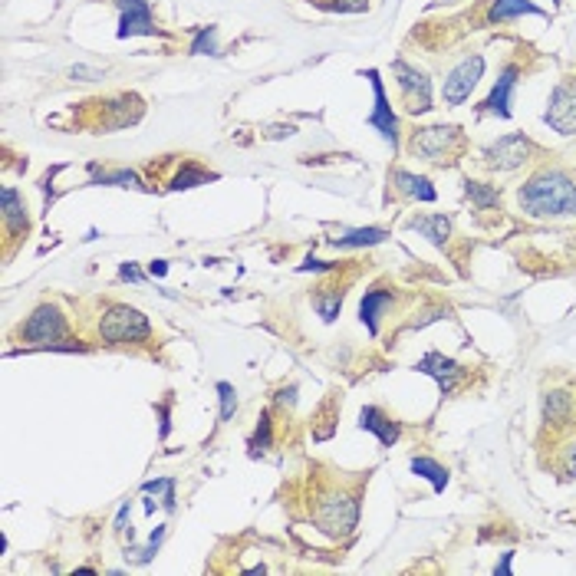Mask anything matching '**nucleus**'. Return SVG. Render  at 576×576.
Returning <instances> with one entry per match:
<instances>
[{"label":"nucleus","mask_w":576,"mask_h":576,"mask_svg":"<svg viewBox=\"0 0 576 576\" xmlns=\"http://www.w3.org/2000/svg\"><path fill=\"white\" fill-rule=\"evenodd\" d=\"M99 336L106 343H142V340L152 336V323H149V316L139 314V310L116 304L102 314Z\"/></svg>","instance_id":"nucleus-3"},{"label":"nucleus","mask_w":576,"mask_h":576,"mask_svg":"<svg viewBox=\"0 0 576 576\" xmlns=\"http://www.w3.org/2000/svg\"><path fill=\"white\" fill-rule=\"evenodd\" d=\"M70 76H73V80H76V76H80V80H99L102 73L99 70H86V66H73Z\"/></svg>","instance_id":"nucleus-35"},{"label":"nucleus","mask_w":576,"mask_h":576,"mask_svg":"<svg viewBox=\"0 0 576 576\" xmlns=\"http://www.w3.org/2000/svg\"><path fill=\"white\" fill-rule=\"evenodd\" d=\"M363 76L373 82V96H375L373 116L365 119V125L379 132L392 149H399V119H395L392 102H389V96H385V86H383V80H379V70H365Z\"/></svg>","instance_id":"nucleus-8"},{"label":"nucleus","mask_w":576,"mask_h":576,"mask_svg":"<svg viewBox=\"0 0 576 576\" xmlns=\"http://www.w3.org/2000/svg\"><path fill=\"white\" fill-rule=\"evenodd\" d=\"M566 412H570V395H566V392L546 395V402H544L546 422H563V415H566Z\"/></svg>","instance_id":"nucleus-30"},{"label":"nucleus","mask_w":576,"mask_h":576,"mask_svg":"<svg viewBox=\"0 0 576 576\" xmlns=\"http://www.w3.org/2000/svg\"><path fill=\"white\" fill-rule=\"evenodd\" d=\"M412 475H418V477H425V481H432V487H435L438 494L448 487V471L438 461H432V458H412Z\"/></svg>","instance_id":"nucleus-21"},{"label":"nucleus","mask_w":576,"mask_h":576,"mask_svg":"<svg viewBox=\"0 0 576 576\" xmlns=\"http://www.w3.org/2000/svg\"><path fill=\"white\" fill-rule=\"evenodd\" d=\"M92 182L90 185H119V188H142L135 172H99V165H90Z\"/></svg>","instance_id":"nucleus-23"},{"label":"nucleus","mask_w":576,"mask_h":576,"mask_svg":"<svg viewBox=\"0 0 576 576\" xmlns=\"http://www.w3.org/2000/svg\"><path fill=\"white\" fill-rule=\"evenodd\" d=\"M566 475L576 477V451H573V455H570V461H566Z\"/></svg>","instance_id":"nucleus-40"},{"label":"nucleus","mask_w":576,"mask_h":576,"mask_svg":"<svg viewBox=\"0 0 576 576\" xmlns=\"http://www.w3.org/2000/svg\"><path fill=\"white\" fill-rule=\"evenodd\" d=\"M129 511H132V501H125V504H122V511H119V517H116V527H112L119 537H125V534L132 537V527H125V524H129Z\"/></svg>","instance_id":"nucleus-33"},{"label":"nucleus","mask_w":576,"mask_h":576,"mask_svg":"<svg viewBox=\"0 0 576 576\" xmlns=\"http://www.w3.org/2000/svg\"><path fill=\"white\" fill-rule=\"evenodd\" d=\"M165 534H168V527H155V534L149 537L142 546H125V560H129V563H149V560L159 554Z\"/></svg>","instance_id":"nucleus-22"},{"label":"nucleus","mask_w":576,"mask_h":576,"mask_svg":"<svg viewBox=\"0 0 576 576\" xmlns=\"http://www.w3.org/2000/svg\"><path fill=\"white\" fill-rule=\"evenodd\" d=\"M465 194L477 204V208H481V211H487V208H494V204L501 202L497 188H491V185H481V182H471V178L465 182Z\"/></svg>","instance_id":"nucleus-26"},{"label":"nucleus","mask_w":576,"mask_h":576,"mask_svg":"<svg viewBox=\"0 0 576 576\" xmlns=\"http://www.w3.org/2000/svg\"><path fill=\"white\" fill-rule=\"evenodd\" d=\"M524 13H534V17H546L537 4L530 0H491V11H487V21L491 23H507L514 17H524Z\"/></svg>","instance_id":"nucleus-16"},{"label":"nucleus","mask_w":576,"mask_h":576,"mask_svg":"<svg viewBox=\"0 0 576 576\" xmlns=\"http://www.w3.org/2000/svg\"><path fill=\"white\" fill-rule=\"evenodd\" d=\"M271 412L261 415V422H257V432L251 435V442H247V448H251V455H261V451H267L271 448Z\"/></svg>","instance_id":"nucleus-29"},{"label":"nucleus","mask_w":576,"mask_h":576,"mask_svg":"<svg viewBox=\"0 0 576 576\" xmlns=\"http://www.w3.org/2000/svg\"><path fill=\"white\" fill-rule=\"evenodd\" d=\"M438 4H448V0H438Z\"/></svg>","instance_id":"nucleus-41"},{"label":"nucleus","mask_w":576,"mask_h":576,"mask_svg":"<svg viewBox=\"0 0 576 576\" xmlns=\"http://www.w3.org/2000/svg\"><path fill=\"white\" fill-rule=\"evenodd\" d=\"M320 7L340 13H363L369 7V0H320Z\"/></svg>","instance_id":"nucleus-32"},{"label":"nucleus","mask_w":576,"mask_h":576,"mask_svg":"<svg viewBox=\"0 0 576 576\" xmlns=\"http://www.w3.org/2000/svg\"><path fill=\"white\" fill-rule=\"evenodd\" d=\"M218 399H221V422H231L237 408V392L231 383H218Z\"/></svg>","instance_id":"nucleus-31"},{"label":"nucleus","mask_w":576,"mask_h":576,"mask_svg":"<svg viewBox=\"0 0 576 576\" xmlns=\"http://www.w3.org/2000/svg\"><path fill=\"white\" fill-rule=\"evenodd\" d=\"M277 402H280V405H294L297 402V385H290V389H280Z\"/></svg>","instance_id":"nucleus-37"},{"label":"nucleus","mask_w":576,"mask_h":576,"mask_svg":"<svg viewBox=\"0 0 576 576\" xmlns=\"http://www.w3.org/2000/svg\"><path fill=\"white\" fill-rule=\"evenodd\" d=\"M314 306H316V314L323 316L326 323H333V320H336V314H340V306H343V290H333V294H330V297L316 294Z\"/></svg>","instance_id":"nucleus-28"},{"label":"nucleus","mask_w":576,"mask_h":576,"mask_svg":"<svg viewBox=\"0 0 576 576\" xmlns=\"http://www.w3.org/2000/svg\"><path fill=\"white\" fill-rule=\"evenodd\" d=\"M211 178H214V175L204 172V168H198V165H185L182 172L172 178V185H168V188H172V192H185V188H194V185H208Z\"/></svg>","instance_id":"nucleus-24"},{"label":"nucleus","mask_w":576,"mask_h":576,"mask_svg":"<svg viewBox=\"0 0 576 576\" xmlns=\"http://www.w3.org/2000/svg\"><path fill=\"white\" fill-rule=\"evenodd\" d=\"M192 53L194 56H221V50H218V27H198L192 40Z\"/></svg>","instance_id":"nucleus-25"},{"label":"nucleus","mask_w":576,"mask_h":576,"mask_svg":"<svg viewBox=\"0 0 576 576\" xmlns=\"http://www.w3.org/2000/svg\"><path fill=\"white\" fill-rule=\"evenodd\" d=\"M485 76V56H468V60H461L455 66V70L448 73L445 80V90H442V96H445V106H461V102L471 96V90L477 86V80Z\"/></svg>","instance_id":"nucleus-9"},{"label":"nucleus","mask_w":576,"mask_h":576,"mask_svg":"<svg viewBox=\"0 0 576 576\" xmlns=\"http://www.w3.org/2000/svg\"><path fill=\"white\" fill-rule=\"evenodd\" d=\"M392 182H395V188L402 194H408V198H418V202H435L438 198V192L432 188V182L428 178H422V175H412V172H392Z\"/></svg>","instance_id":"nucleus-18"},{"label":"nucleus","mask_w":576,"mask_h":576,"mask_svg":"<svg viewBox=\"0 0 576 576\" xmlns=\"http://www.w3.org/2000/svg\"><path fill=\"white\" fill-rule=\"evenodd\" d=\"M0 202H4V224L11 234H23L27 231V208H23L17 188H4L0 192Z\"/></svg>","instance_id":"nucleus-19"},{"label":"nucleus","mask_w":576,"mask_h":576,"mask_svg":"<svg viewBox=\"0 0 576 576\" xmlns=\"http://www.w3.org/2000/svg\"><path fill=\"white\" fill-rule=\"evenodd\" d=\"M544 122L554 132H560V135H573V132H576V86H570V82H560V86L550 92Z\"/></svg>","instance_id":"nucleus-10"},{"label":"nucleus","mask_w":576,"mask_h":576,"mask_svg":"<svg viewBox=\"0 0 576 576\" xmlns=\"http://www.w3.org/2000/svg\"><path fill=\"white\" fill-rule=\"evenodd\" d=\"M142 494H159L165 511H175V477H159V481H145Z\"/></svg>","instance_id":"nucleus-27"},{"label":"nucleus","mask_w":576,"mask_h":576,"mask_svg":"<svg viewBox=\"0 0 576 576\" xmlns=\"http://www.w3.org/2000/svg\"><path fill=\"white\" fill-rule=\"evenodd\" d=\"M116 7H119V30H116L119 40H129V37H162V30L155 27L149 0H116Z\"/></svg>","instance_id":"nucleus-7"},{"label":"nucleus","mask_w":576,"mask_h":576,"mask_svg":"<svg viewBox=\"0 0 576 576\" xmlns=\"http://www.w3.org/2000/svg\"><path fill=\"white\" fill-rule=\"evenodd\" d=\"M408 228L418 234H425L428 241L435 244V247H445L448 244V234H451V221H448L445 214H422V218H412Z\"/></svg>","instance_id":"nucleus-17"},{"label":"nucleus","mask_w":576,"mask_h":576,"mask_svg":"<svg viewBox=\"0 0 576 576\" xmlns=\"http://www.w3.org/2000/svg\"><path fill=\"white\" fill-rule=\"evenodd\" d=\"M392 73H395V86H399V96H402L405 112L422 116V112L432 109V82H428V76H425L422 70L408 66L405 60H395Z\"/></svg>","instance_id":"nucleus-5"},{"label":"nucleus","mask_w":576,"mask_h":576,"mask_svg":"<svg viewBox=\"0 0 576 576\" xmlns=\"http://www.w3.org/2000/svg\"><path fill=\"white\" fill-rule=\"evenodd\" d=\"M21 336L27 343L40 346V349H53L66 336V320L60 316V310L50 304L37 306L30 314V320L21 326Z\"/></svg>","instance_id":"nucleus-6"},{"label":"nucleus","mask_w":576,"mask_h":576,"mask_svg":"<svg viewBox=\"0 0 576 576\" xmlns=\"http://www.w3.org/2000/svg\"><path fill=\"white\" fill-rule=\"evenodd\" d=\"M149 273H152V277H165V273H168V261H152L149 263Z\"/></svg>","instance_id":"nucleus-38"},{"label":"nucleus","mask_w":576,"mask_h":576,"mask_svg":"<svg viewBox=\"0 0 576 576\" xmlns=\"http://www.w3.org/2000/svg\"><path fill=\"white\" fill-rule=\"evenodd\" d=\"M314 520L326 537H349L359 524V501L346 491H323L314 504Z\"/></svg>","instance_id":"nucleus-2"},{"label":"nucleus","mask_w":576,"mask_h":576,"mask_svg":"<svg viewBox=\"0 0 576 576\" xmlns=\"http://www.w3.org/2000/svg\"><path fill=\"white\" fill-rule=\"evenodd\" d=\"M527 155H530V142H527V135L514 132V135L497 139L491 149H485V165L497 168V172H514L527 162Z\"/></svg>","instance_id":"nucleus-11"},{"label":"nucleus","mask_w":576,"mask_h":576,"mask_svg":"<svg viewBox=\"0 0 576 576\" xmlns=\"http://www.w3.org/2000/svg\"><path fill=\"white\" fill-rule=\"evenodd\" d=\"M119 277H122V280H132V283H142V280H145V277H142V271L135 267V263H122Z\"/></svg>","instance_id":"nucleus-34"},{"label":"nucleus","mask_w":576,"mask_h":576,"mask_svg":"<svg viewBox=\"0 0 576 576\" xmlns=\"http://www.w3.org/2000/svg\"><path fill=\"white\" fill-rule=\"evenodd\" d=\"M514 86H517V66H507V70L497 76L491 96L481 102V112H491L497 119H511V96H514Z\"/></svg>","instance_id":"nucleus-13"},{"label":"nucleus","mask_w":576,"mask_h":576,"mask_svg":"<svg viewBox=\"0 0 576 576\" xmlns=\"http://www.w3.org/2000/svg\"><path fill=\"white\" fill-rule=\"evenodd\" d=\"M511 560H514V550H507V554L501 556V563L494 566V576H507V573H511Z\"/></svg>","instance_id":"nucleus-36"},{"label":"nucleus","mask_w":576,"mask_h":576,"mask_svg":"<svg viewBox=\"0 0 576 576\" xmlns=\"http://www.w3.org/2000/svg\"><path fill=\"white\" fill-rule=\"evenodd\" d=\"M385 306H392V290H369L363 297V304H359V320L365 323L369 336L379 333V314H383Z\"/></svg>","instance_id":"nucleus-15"},{"label":"nucleus","mask_w":576,"mask_h":576,"mask_svg":"<svg viewBox=\"0 0 576 576\" xmlns=\"http://www.w3.org/2000/svg\"><path fill=\"white\" fill-rule=\"evenodd\" d=\"M359 428H363V432H373L383 448H392L395 442H399V422H392V418H389L383 408H375V405H365L363 412H359Z\"/></svg>","instance_id":"nucleus-14"},{"label":"nucleus","mask_w":576,"mask_h":576,"mask_svg":"<svg viewBox=\"0 0 576 576\" xmlns=\"http://www.w3.org/2000/svg\"><path fill=\"white\" fill-rule=\"evenodd\" d=\"M415 373L432 375V379L438 383V389H442V395H451L465 369H461L455 359H448L445 353H428V356H422V359L415 363Z\"/></svg>","instance_id":"nucleus-12"},{"label":"nucleus","mask_w":576,"mask_h":576,"mask_svg":"<svg viewBox=\"0 0 576 576\" xmlns=\"http://www.w3.org/2000/svg\"><path fill=\"white\" fill-rule=\"evenodd\" d=\"M461 129L458 125H432V129H418L408 142L415 155H422L428 162H455L451 155L461 152Z\"/></svg>","instance_id":"nucleus-4"},{"label":"nucleus","mask_w":576,"mask_h":576,"mask_svg":"<svg viewBox=\"0 0 576 576\" xmlns=\"http://www.w3.org/2000/svg\"><path fill=\"white\" fill-rule=\"evenodd\" d=\"M517 202L530 218L576 214V185L563 172H540L517 192Z\"/></svg>","instance_id":"nucleus-1"},{"label":"nucleus","mask_w":576,"mask_h":576,"mask_svg":"<svg viewBox=\"0 0 576 576\" xmlns=\"http://www.w3.org/2000/svg\"><path fill=\"white\" fill-rule=\"evenodd\" d=\"M159 415H162V438H168V405H159Z\"/></svg>","instance_id":"nucleus-39"},{"label":"nucleus","mask_w":576,"mask_h":576,"mask_svg":"<svg viewBox=\"0 0 576 576\" xmlns=\"http://www.w3.org/2000/svg\"><path fill=\"white\" fill-rule=\"evenodd\" d=\"M389 234L383 231V228H356V231H346L340 234V237H330V244L333 247H373V244H383Z\"/></svg>","instance_id":"nucleus-20"}]
</instances>
